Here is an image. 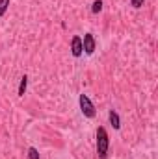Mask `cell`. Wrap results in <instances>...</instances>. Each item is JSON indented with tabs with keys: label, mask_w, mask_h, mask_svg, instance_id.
I'll list each match as a JSON object with an SVG mask.
<instances>
[{
	"label": "cell",
	"mask_w": 158,
	"mask_h": 159,
	"mask_svg": "<svg viewBox=\"0 0 158 159\" xmlns=\"http://www.w3.org/2000/svg\"><path fill=\"white\" fill-rule=\"evenodd\" d=\"M80 111H82V115L87 117V119H93V117L97 115L95 106H93V102L89 100L87 94H80Z\"/></svg>",
	"instance_id": "cell-2"
},
{
	"label": "cell",
	"mask_w": 158,
	"mask_h": 159,
	"mask_svg": "<svg viewBox=\"0 0 158 159\" xmlns=\"http://www.w3.org/2000/svg\"><path fill=\"white\" fill-rule=\"evenodd\" d=\"M28 159H39V152L32 146V148H28Z\"/></svg>",
	"instance_id": "cell-9"
},
{
	"label": "cell",
	"mask_w": 158,
	"mask_h": 159,
	"mask_svg": "<svg viewBox=\"0 0 158 159\" xmlns=\"http://www.w3.org/2000/svg\"><path fill=\"white\" fill-rule=\"evenodd\" d=\"M108 146H110L108 133H106L104 128H99L97 129V156H99V159H106V156H108Z\"/></svg>",
	"instance_id": "cell-1"
},
{
	"label": "cell",
	"mask_w": 158,
	"mask_h": 159,
	"mask_svg": "<svg viewBox=\"0 0 158 159\" xmlns=\"http://www.w3.org/2000/svg\"><path fill=\"white\" fill-rule=\"evenodd\" d=\"M101 9H102V0H95L93 6H91V11H93V13H99Z\"/></svg>",
	"instance_id": "cell-7"
},
{
	"label": "cell",
	"mask_w": 158,
	"mask_h": 159,
	"mask_svg": "<svg viewBox=\"0 0 158 159\" xmlns=\"http://www.w3.org/2000/svg\"><path fill=\"white\" fill-rule=\"evenodd\" d=\"M7 6H9V0H0V17H4V13L7 11Z\"/></svg>",
	"instance_id": "cell-8"
},
{
	"label": "cell",
	"mask_w": 158,
	"mask_h": 159,
	"mask_svg": "<svg viewBox=\"0 0 158 159\" xmlns=\"http://www.w3.org/2000/svg\"><path fill=\"white\" fill-rule=\"evenodd\" d=\"M71 52H73L75 57H80V56L84 54V48H82V37H78V35L73 37V41H71Z\"/></svg>",
	"instance_id": "cell-4"
},
{
	"label": "cell",
	"mask_w": 158,
	"mask_h": 159,
	"mask_svg": "<svg viewBox=\"0 0 158 159\" xmlns=\"http://www.w3.org/2000/svg\"><path fill=\"white\" fill-rule=\"evenodd\" d=\"M95 37L91 35V34H86L84 35V39H82V48H84V52L87 54V56H91L93 52H95Z\"/></svg>",
	"instance_id": "cell-3"
},
{
	"label": "cell",
	"mask_w": 158,
	"mask_h": 159,
	"mask_svg": "<svg viewBox=\"0 0 158 159\" xmlns=\"http://www.w3.org/2000/svg\"><path fill=\"white\" fill-rule=\"evenodd\" d=\"M108 117H110V124L114 126V129H119V128H121V122H119V115H117V113H116V111L112 109Z\"/></svg>",
	"instance_id": "cell-5"
},
{
	"label": "cell",
	"mask_w": 158,
	"mask_h": 159,
	"mask_svg": "<svg viewBox=\"0 0 158 159\" xmlns=\"http://www.w3.org/2000/svg\"><path fill=\"white\" fill-rule=\"evenodd\" d=\"M26 85H28V76L24 74V76L21 78V83H19V96H24V93H26Z\"/></svg>",
	"instance_id": "cell-6"
},
{
	"label": "cell",
	"mask_w": 158,
	"mask_h": 159,
	"mask_svg": "<svg viewBox=\"0 0 158 159\" xmlns=\"http://www.w3.org/2000/svg\"><path fill=\"white\" fill-rule=\"evenodd\" d=\"M143 2H145V0H130V4H132V7H136V9H140V7L143 6Z\"/></svg>",
	"instance_id": "cell-10"
}]
</instances>
